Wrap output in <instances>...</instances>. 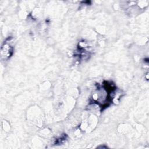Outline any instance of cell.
<instances>
[{
  "instance_id": "obj_1",
  "label": "cell",
  "mask_w": 149,
  "mask_h": 149,
  "mask_svg": "<svg viewBox=\"0 0 149 149\" xmlns=\"http://www.w3.org/2000/svg\"><path fill=\"white\" fill-rule=\"evenodd\" d=\"M13 52V48L8 44L4 43L1 48V55L5 59L10 58Z\"/></svg>"
}]
</instances>
